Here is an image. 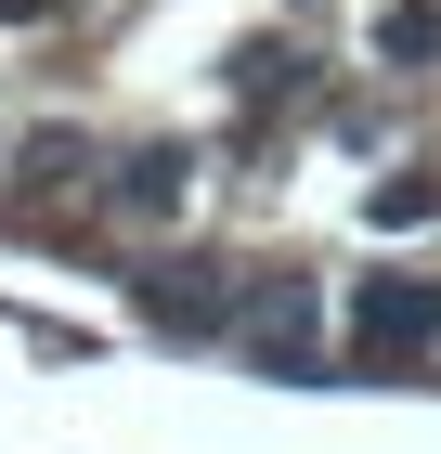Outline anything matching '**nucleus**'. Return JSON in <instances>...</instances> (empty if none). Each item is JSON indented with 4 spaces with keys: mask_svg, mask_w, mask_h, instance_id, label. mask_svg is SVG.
Instances as JSON below:
<instances>
[{
    "mask_svg": "<svg viewBox=\"0 0 441 454\" xmlns=\"http://www.w3.org/2000/svg\"><path fill=\"white\" fill-rule=\"evenodd\" d=\"M350 338H364L376 364H390V350H429V338H441V286H429V273H376L364 312H350Z\"/></svg>",
    "mask_w": 441,
    "mask_h": 454,
    "instance_id": "1",
    "label": "nucleus"
},
{
    "mask_svg": "<svg viewBox=\"0 0 441 454\" xmlns=\"http://www.w3.org/2000/svg\"><path fill=\"white\" fill-rule=\"evenodd\" d=\"M182 182H195V169H182L169 143H156V156H130V182H117V208H143V221H169V208H182Z\"/></svg>",
    "mask_w": 441,
    "mask_h": 454,
    "instance_id": "2",
    "label": "nucleus"
},
{
    "mask_svg": "<svg viewBox=\"0 0 441 454\" xmlns=\"http://www.w3.org/2000/svg\"><path fill=\"white\" fill-rule=\"evenodd\" d=\"M27 13H52V0H0V27H27Z\"/></svg>",
    "mask_w": 441,
    "mask_h": 454,
    "instance_id": "5",
    "label": "nucleus"
},
{
    "mask_svg": "<svg viewBox=\"0 0 441 454\" xmlns=\"http://www.w3.org/2000/svg\"><path fill=\"white\" fill-rule=\"evenodd\" d=\"M376 52H403V66H429V52H441V0H403V13L376 27Z\"/></svg>",
    "mask_w": 441,
    "mask_h": 454,
    "instance_id": "3",
    "label": "nucleus"
},
{
    "mask_svg": "<svg viewBox=\"0 0 441 454\" xmlns=\"http://www.w3.org/2000/svg\"><path fill=\"white\" fill-rule=\"evenodd\" d=\"M376 221H441V182L415 169V182H376Z\"/></svg>",
    "mask_w": 441,
    "mask_h": 454,
    "instance_id": "4",
    "label": "nucleus"
}]
</instances>
